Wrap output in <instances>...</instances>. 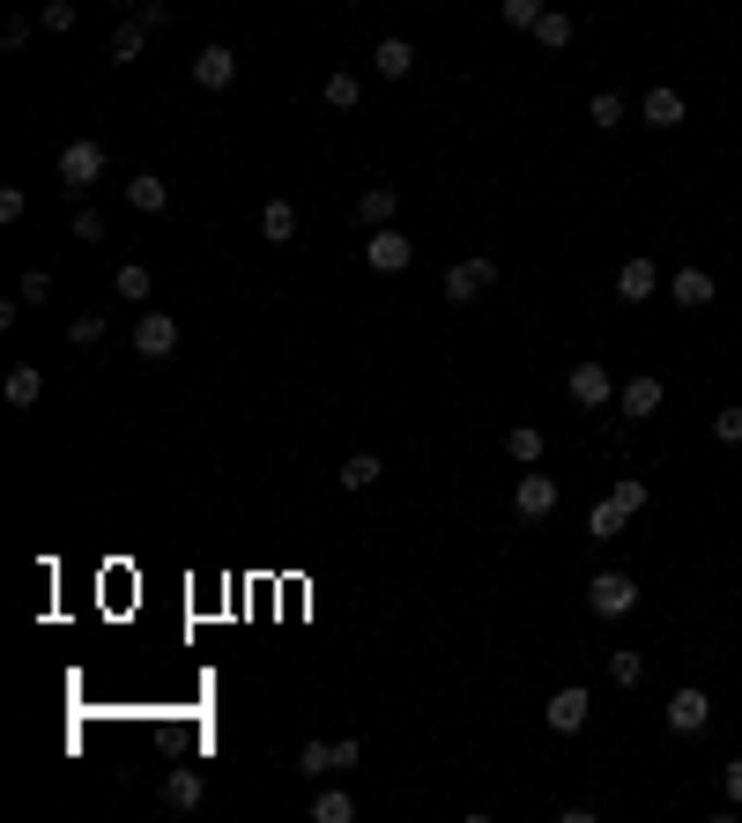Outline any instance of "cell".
<instances>
[{
	"mask_svg": "<svg viewBox=\"0 0 742 823\" xmlns=\"http://www.w3.org/2000/svg\"><path fill=\"white\" fill-rule=\"evenodd\" d=\"M565 394H572L579 409H609V401H617V378H609L602 364H572V378H565Z\"/></svg>",
	"mask_w": 742,
	"mask_h": 823,
	"instance_id": "ba28073f",
	"label": "cell"
},
{
	"mask_svg": "<svg viewBox=\"0 0 742 823\" xmlns=\"http://www.w3.org/2000/svg\"><path fill=\"white\" fill-rule=\"evenodd\" d=\"M586 609H594L602 623L631 616V609H639V578H631V572H594V578H586Z\"/></svg>",
	"mask_w": 742,
	"mask_h": 823,
	"instance_id": "6da1fadb",
	"label": "cell"
},
{
	"mask_svg": "<svg viewBox=\"0 0 742 823\" xmlns=\"http://www.w3.org/2000/svg\"><path fill=\"white\" fill-rule=\"evenodd\" d=\"M609 497H617L623 512H646V497H654V490H646V483H639V475H623V483H617V490H609Z\"/></svg>",
	"mask_w": 742,
	"mask_h": 823,
	"instance_id": "d6a6232c",
	"label": "cell"
},
{
	"mask_svg": "<svg viewBox=\"0 0 742 823\" xmlns=\"http://www.w3.org/2000/svg\"><path fill=\"white\" fill-rule=\"evenodd\" d=\"M112 289H120L126 304H141V297H149V289H157V275H149V267H141V260H126L120 275H112Z\"/></svg>",
	"mask_w": 742,
	"mask_h": 823,
	"instance_id": "484cf974",
	"label": "cell"
},
{
	"mask_svg": "<svg viewBox=\"0 0 742 823\" xmlns=\"http://www.w3.org/2000/svg\"><path fill=\"white\" fill-rule=\"evenodd\" d=\"M713 438H720V446H742V409H720V415H713Z\"/></svg>",
	"mask_w": 742,
	"mask_h": 823,
	"instance_id": "e575fe53",
	"label": "cell"
},
{
	"mask_svg": "<svg viewBox=\"0 0 742 823\" xmlns=\"http://www.w3.org/2000/svg\"><path fill=\"white\" fill-rule=\"evenodd\" d=\"M134 23H141V30H171V8L164 0H134Z\"/></svg>",
	"mask_w": 742,
	"mask_h": 823,
	"instance_id": "836d02e7",
	"label": "cell"
},
{
	"mask_svg": "<svg viewBox=\"0 0 742 823\" xmlns=\"http://www.w3.org/2000/svg\"><path fill=\"white\" fill-rule=\"evenodd\" d=\"M542 446H549V438H542L535 423H512V431H505V453H512V467H535Z\"/></svg>",
	"mask_w": 742,
	"mask_h": 823,
	"instance_id": "e0dca14e",
	"label": "cell"
},
{
	"mask_svg": "<svg viewBox=\"0 0 742 823\" xmlns=\"http://www.w3.org/2000/svg\"><path fill=\"white\" fill-rule=\"evenodd\" d=\"M609 683H617V690H639V683H646V660L639 653H609Z\"/></svg>",
	"mask_w": 742,
	"mask_h": 823,
	"instance_id": "83f0119b",
	"label": "cell"
},
{
	"mask_svg": "<svg viewBox=\"0 0 742 823\" xmlns=\"http://www.w3.org/2000/svg\"><path fill=\"white\" fill-rule=\"evenodd\" d=\"M260 238H268V246H289V238H297V208L268 201V208H260Z\"/></svg>",
	"mask_w": 742,
	"mask_h": 823,
	"instance_id": "ac0fdd59",
	"label": "cell"
},
{
	"mask_svg": "<svg viewBox=\"0 0 742 823\" xmlns=\"http://www.w3.org/2000/svg\"><path fill=\"white\" fill-rule=\"evenodd\" d=\"M535 45H542V52H565V45H572V15H565V8H542Z\"/></svg>",
	"mask_w": 742,
	"mask_h": 823,
	"instance_id": "7402d4cb",
	"label": "cell"
},
{
	"mask_svg": "<svg viewBox=\"0 0 742 823\" xmlns=\"http://www.w3.org/2000/svg\"><path fill=\"white\" fill-rule=\"evenodd\" d=\"M126 208H141V215H164V208H171V186L157 178V171H134V178H126Z\"/></svg>",
	"mask_w": 742,
	"mask_h": 823,
	"instance_id": "7c38bea8",
	"label": "cell"
},
{
	"mask_svg": "<svg viewBox=\"0 0 742 823\" xmlns=\"http://www.w3.org/2000/svg\"><path fill=\"white\" fill-rule=\"evenodd\" d=\"M194 83L201 89H231L238 83V52H231V45H201V52H194Z\"/></svg>",
	"mask_w": 742,
	"mask_h": 823,
	"instance_id": "9c48e42d",
	"label": "cell"
},
{
	"mask_svg": "<svg viewBox=\"0 0 742 823\" xmlns=\"http://www.w3.org/2000/svg\"><path fill=\"white\" fill-rule=\"evenodd\" d=\"M23 208H30L23 201V186H0V223H23Z\"/></svg>",
	"mask_w": 742,
	"mask_h": 823,
	"instance_id": "f35d334b",
	"label": "cell"
},
{
	"mask_svg": "<svg viewBox=\"0 0 742 823\" xmlns=\"http://www.w3.org/2000/svg\"><path fill=\"white\" fill-rule=\"evenodd\" d=\"M0 45H8V52H23V45H30V15H15V23L0 30Z\"/></svg>",
	"mask_w": 742,
	"mask_h": 823,
	"instance_id": "60d3db41",
	"label": "cell"
},
{
	"mask_svg": "<svg viewBox=\"0 0 742 823\" xmlns=\"http://www.w3.org/2000/svg\"><path fill=\"white\" fill-rule=\"evenodd\" d=\"M379 475H386V467H379V453H349V460H342V490H371Z\"/></svg>",
	"mask_w": 742,
	"mask_h": 823,
	"instance_id": "d4e9b609",
	"label": "cell"
},
{
	"mask_svg": "<svg viewBox=\"0 0 742 823\" xmlns=\"http://www.w3.org/2000/svg\"><path fill=\"white\" fill-rule=\"evenodd\" d=\"M586 720H594V698H586V690H557V698L542 704V727H549V735H579V727H586Z\"/></svg>",
	"mask_w": 742,
	"mask_h": 823,
	"instance_id": "277c9868",
	"label": "cell"
},
{
	"mask_svg": "<svg viewBox=\"0 0 742 823\" xmlns=\"http://www.w3.org/2000/svg\"><path fill=\"white\" fill-rule=\"evenodd\" d=\"M497 15H505V30H535V23H542V0H497Z\"/></svg>",
	"mask_w": 742,
	"mask_h": 823,
	"instance_id": "f1b7e54d",
	"label": "cell"
},
{
	"mask_svg": "<svg viewBox=\"0 0 742 823\" xmlns=\"http://www.w3.org/2000/svg\"><path fill=\"white\" fill-rule=\"evenodd\" d=\"M623 520H631V512H623L617 497H609V504H594V512H586V527H594V535L609 541V535H623Z\"/></svg>",
	"mask_w": 742,
	"mask_h": 823,
	"instance_id": "4dcf8cb0",
	"label": "cell"
},
{
	"mask_svg": "<svg viewBox=\"0 0 742 823\" xmlns=\"http://www.w3.org/2000/svg\"><path fill=\"white\" fill-rule=\"evenodd\" d=\"M45 401V371L38 364H15L8 371V409H38Z\"/></svg>",
	"mask_w": 742,
	"mask_h": 823,
	"instance_id": "5bb4252c",
	"label": "cell"
},
{
	"mask_svg": "<svg viewBox=\"0 0 742 823\" xmlns=\"http://www.w3.org/2000/svg\"><path fill=\"white\" fill-rule=\"evenodd\" d=\"M45 30H75V0H45Z\"/></svg>",
	"mask_w": 742,
	"mask_h": 823,
	"instance_id": "74e56055",
	"label": "cell"
},
{
	"mask_svg": "<svg viewBox=\"0 0 742 823\" xmlns=\"http://www.w3.org/2000/svg\"><path fill=\"white\" fill-rule=\"evenodd\" d=\"M654 260H646V252H639V260H623L617 267V297H631V304H639V297H654Z\"/></svg>",
	"mask_w": 742,
	"mask_h": 823,
	"instance_id": "2e32d148",
	"label": "cell"
},
{
	"mask_svg": "<svg viewBox=\"0 0 742 823\" xmlns=\"http://www.w3.org/2000/svg\"><path fill=\"white\" fill-rule=\"evenodd\" d=\"M720 786H728V801L742 809V757H735V764H720Z\"/></svg>",
	"mask_w": 742,
	"mask_h": 823,
	"instance_id": "b9f144b4",
	"label": "cell"
},
{
	"mask_svg": "<svg viewBox=\"0 0 742 823\" xmlns=\"http://www.w3.org/2000/svg\"><path fill=\"white\" fill-rule=\"evenodd\" d=\"M394 208H401V194H394V186H364V201H357V215H364L371 230H386V223H394Z\"/></svg>",
	"mask_w": 742,
	"mask_h": 823,
	"instance_id": "ffe728a7",
	"label": "cell"
},
{
	"mask_svg": "<svg viewBox=\"0 0 742 823\" xmlns=\"http://www.w3.org/2000/svg\"><path fill=\"white\" fill-rule=\"evenodd\" d=\"M141 45H149V30L141 23H120L112 30V60H141Z\"/></svg>",
	"mask_w": 742,
	"mask_h": 823,
	"instance_id": "1f68e13d",
	"label": "cell"
},
{
	"mask_svg": "<svg viewBox=\"0 0 742 823\" xmlns=\"http://www.w3.org/2000/svg\"><path fill=\"white\" fill-rule=\"evenodd\" d=\"M164 809H201V772H164Z\"/></svg>",
	"mask_w": 742,
	"mask_h": 823,
	"instance_id": "d6986e66",
	"label": "cell"
},
{
	"mask_svg": "<svg viewBox=\"0 0 742 823\" xmlns=\"http://www.w3.org/2000/svg\"><path fill=\"white\" fill-rule=\"evenodd\" d=\"M512 512H520V520H549V512H557V483L535 475V467H520V483H512Z\"/></svg>",
	"mask_w": 742,
	"mask_h": 823,
	"instance_id": "5b68a950",
	"label": "cell"
},
{
	"mask_svg": "<svg viewBox=\"0 0 742 823\" xmlns=\"http://www.w3.org/2000/svg\"><path fill=\"white\" fill-rule=\"evenodd\" d=\"M357 757H364V741H357V735H342V741H334V772H349Z\"/></svg>",
	"mask_w": 742,
	"mask_h": 823,
	"instance_id": "ab89813d",
	"label": "cell"
},
{
	"mask_svg": "<svg viewBox=\"0 0 742 823\" xmlns=\"http://www.w3.org/2000/svg\"><path fill=\"white\" fill-rule=\"evenodd\" d=\"M660 401H668V386H660L654 371H639V378H623V386H617V409L623 415H654Z\"/></svg>",
	"mask_w": 742,
	"mask_h": 823,
	"instance_id": "8fae6325",
	"label": "cell"
},
{
	"mask_svg": "<svg viewBox=\"0 0 742 823\" xmlns=\"http://www.w3.org/2000/svg\"><path fill=\"white\" fill-rule=\"evenodd\" d=\"M491 283H497L491 260H454V267H446V304H475Z\"/></svg>",
	"mask_w": 742,
	"mask_h": 823,
	"instance_id": "52a82bcc",
	"label": "cell"
},
{
	"mask_svg": "<svg viewBox=\"0 0 742 823\" xmlns=\"http://www.w3.org/2000/svg\"><path fill=\"white\" fill-rule=\"evenodd\" d=\"M134 357H149V364L178 357V320H171V312H141V320H134Z\"/></svg>",
	"mask_w": 742,
	"mask_h": 823,
	"instance_id": "7a4b0ae2",
	"label": "cell"
},
{
	"mask_svg": "<svg viewBox=\"0 0 742 823\" xmlns=\"http://www.w3.org/2000/svg\"><path fill=\"white\" fill-rule=\"evenodd\" d=\"M586 126H602V134H617V126H623V97H617V89H602V97L586 104Z\"/></svg>",
	"mask_w": 742,
	"mask_h": 823,
	"instance_id": "4316f807",
	"label": "cell"
},
{
	"mask_svg": "<svg viewBox=\"0 0 742 823\" xmlns=\"http://www.w3.org/2000/svg\"><path fill=\"white\" fill-rule=\"evenodd\" d=\"M660 720H668V735H705V727H713V698H705V690H676Z\"/></svg>",
	"mask_w": 742,
	"mask_h": 823,
	"instance_id": "8992f818",
	"label": "cell"
},
{
	"mask_svg": "<svg viewBox=\"0 0 742 823\" xmlns=\"http://www.w3.org/2000/svg\"><path fill=\"white\" fill-rule=\"evenodd\" d=\"M676 304H683V312H705V304H713V275H705V267H683V275H676Z\"/></svg>",
	"mask_w": 742,
	"mask_h": 823,
	"instance_id": "44dd1931",
	"label": "cell"
},
{
	"mask_svg": "<svg viewBox=\"0 0 742 823\" xmlns=\"http://www.w3.org/2000/svg\"><path fill=\"white\" fill-rule=\"evenodd\" d=\"M639 120H646V126H660V134H668V126H683V97H676V89H646Z\"/></svg>",
	"mask_w": 742,
	"mask_h": 823,
	"instance_id": "9a60e30c",
	"label": "cell"
},
{
	"mask_svg": "<svg viewBox=\"0 0 742 823\" xmlns=\"http://www.w3.org/2000/svg\"><path fill=\"white\" fill-rule=\"evenodd\" d=\"M320 97H327L334 112H357V104H364V83H357V75L342 67V75H327V83H320Z\"/></svg>",
	"mask_w": 742,
	"mask_h": 823,
	"instance_id": "603a6c76",
	"label": "cell"
},
{
	"mask_svg": "<svg viewBox=\"0 0 742 823\" xmlns=\"http://www.w3.org/2000/svg\"><path fill=\"white\" fill-rule=\"evenodd\" d=\"M297 772H305V780L334 772V741H305V749H297Z\"/></svg>",
	"mask_w": 742,
	"mask_h": 823,
	"instance_id": "f546056e",
	"label": "cell"
},
{
	"mask_svg": "<svg viewBox=\"0 0 742 823\" xmlns=\"http://www.w3.org/2000/svg\"><path fill=\"white\" fill-rule=\"evenodd\" d=\"M67 341H75V349H89V341H104V320H97V312H83V320L67 327Z\"/></svg>",
	"mask_w": 742,
	"mask_h": 823,
	"instance_id": "d590c367",
	"label": "cell"
},
{
	"mask_svg": "<svg viewBox=\"0 0 742 823\" xmlns=\"http://www.w3.org/2000/svg\"><path fill=\"white\" fill-rule=\"evenodd\" d=\"M364 260H371V267H379V275H401V267H409V260H416V246H409V238H401V230H394V223H386V230H371Z\"/></svg>",
	"mask_w": 742,
	"mask_h": 823,
	"instance_id": "30bf717a",
	"label": "cell"
},
{
	"mask_svg": "<svg viewBox=\"0 0 742 823\" xmlns=\"http://www.w3.org/2000/svg\"><path fill=\"white\" fill-rule=\"evenodd\" d=\"M371 67H379L386 83H401V75H416V45H409V38H379V52H371Z\"/></svg>",
	"mask_w": 742,
	"mask_h": 823,
	"instance_id": "4fadbf2b",
	"label": "cell"
},
{
	"mask_svg": "<svg viewBox=\"0 0 742 823\" xmlns=\"http://www.w3.org/2000/svg\"><path fill=\"white\" fill-rule=\"evenodd\" d=\"M97 178H104V141H67V149H60V186L83 194Z\"/></svg>",
	"mask_w": 742,
	"mask_h": 823,
	"instance_id": "3957f363",
	"label": "cell"
},
{
	"mask_svg": "<svg viewBox=\"0 0 742 823\" xmlns=\"http://www.w3.org/2000/svg\"><path fill=\"white\" fill-rule=\"evenodd\" d=\"M312 816L320 823H357V801H349L342 786H320V794H312Z\"/></svg>",
	"mask_w": 742,
	"mask_h": 823,
	"instance_id": "cb8c5ba5",
	"label": "cell"
},
{
	"mask_svg": "<svg viewBox=\"0 0 742 823\" xmlns=\"http://www.w3.org/2000/svg\"><path fill=\"white\" fill-rule=\"evenodd\" d=\"M75 238H83V246L104 238V215H97V208H75Z\"/></svg>",
	"mask_w": 742,
	"mask_h": 823,
	"instance_id": "8d00e7d4",
	"label": "cell"
}]
</instances>
